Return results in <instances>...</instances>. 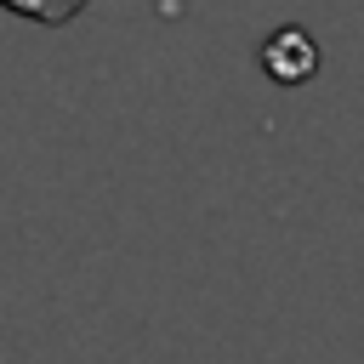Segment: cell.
<instances>
[{
    "mask_svg": "<svg viewBox=\"0 0 364 364\" xmlns=\"http://www.w3.org/2000/svg\"><path fill=\"white\" fill-rule=\"evenodd\" d=\"M313 68H318V46L307 28L284 23L262 40V74H273L279 85H301V80H313Z\"/></svg>",
    "mask_w": 364,
    "mask_h": 364,
    "instance_id": "1",
    "label": "cell"
},
{
    "mask_svg": "<svg viewBox=\"0 0 364 364\" xmlns=\"http://www.w3.org/2000/svg\"><path fill=\"white\" fill-rule=\"evenodd\" d=\"M6 11H17V17H28V23H46V28H57V23H68V17H80L91 0H0Z\"/></svg>",
    "mask_w": 364,
    "mask_h": 364,
    "instance_id": "2",
    "label": "cell"
}]
</instances>
